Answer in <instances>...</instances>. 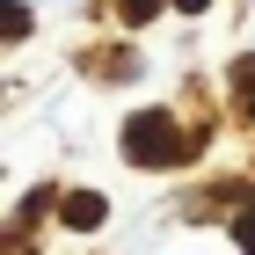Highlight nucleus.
Returning a JSON list of instances; mask_svg holds the SVG:
<instances>
[{
	"instance_id": "1",
	"label": "nucleus",
	"mask_w": 255,
	"mask_h": 255,
	"mask_svg": "<svg viewBox=\"0 0 255 255\" xmlns=\"http://www.w3.org/2000/svg\"><path fill=\"white\" fill-rule=\"evenodd\" d=\"M124 146H131V160L138 168H168V160H175V117H168V110H138L131 124H124Z\"/></svg>"
},
{
	"instance_id": "2",
	"label": "nucleus",
	"mask_w": 255,
	"mask_h": 255,
	"mask_svg": "<svg viewBox=\"0 0 255 255\" xmlns=\"http://www.w3.org/2000/svg\"><path fill=\"white\" fill-rule=\"evenodd\" d=\"M66 226H80V234H88V226H102V197H66Z\"/></svg>"
},
{
	"instance_id": "3",
	"label": "nucleus",
	"mask_w": 255,
	"mask_h": 255,
	"mask_svg": "<svg viewBox=\"0 0 255 255\" xmlns=\"http://www.w3.org/2000/svg\"><path fill=\"white\" fill-rule=\"evenodd\" d=\"M241 248L255 255V204H241Z\"/></svg>"
},
{
	"instance_id": "4",
	"label": "nucleus",
	"mask_w": 255,
	"mask_h": 255,
	"mask_svg": "<svg viewBox=\"0 0 255 255\" xmlns=\"http://www.w3.org/2000/svg\"><path fill=\"white\" fill-rule=\"evenodd\" d=\"M153 7H160V0H124V15H131V22H146Z\"/></svg>"
},
{
	"instance_id": "5",
	"label": "nucleus",
	"mask_w": 255,
	"mask_h": 255,
	"mask_svg": "<svg viewBox=\"0 0 255 255\" xmlns=\"http://www.w3.org/2000/svg\"><path fill=\"white\" fill-rule=\"evenodd\" d=\"M175 7H190V15H197V7H204V0H175Z\"/></svg>"
}]
</instances>
